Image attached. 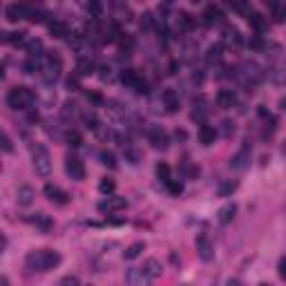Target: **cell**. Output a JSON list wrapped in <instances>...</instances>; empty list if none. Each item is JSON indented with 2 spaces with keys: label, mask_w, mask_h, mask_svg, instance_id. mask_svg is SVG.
Listing matches in <instances>:
<instances>
[{
  "label": "cell",
  "mask_w": 286,
  "mask_h": 286,
  "mask_svg": "<svg viewBox=\"0 0 286 286\" xmlns=\"http://www.w3.org/2000/svg\"><path fill=\"white\" fill-rule=\"evenodd\" d=\"M242 70H244V79H246V83H251V85H257V83L264 79L262 67H259L257 63H253V61L251 63H244Z\"/></svg>",
  "instance_id": "4fadbf2b"
},
{
  "label": "cell",
  "mask_w": 286,
  "mask_h": 286,
  "mask_svg": "<svg viewBox=\"0 0 286 286\" xmlns=\"http://www.w3.org/2000/svg\"><path fill=\"white\" fill-rule=\"evenodd\" d=\"M43 192H45V197H47L49 201H54V204H61V206H63V204H67V201H70V195H67L65 190H61L59 186H54V184H47Z\"/></svg>",
  "instance_id": "9a60e30c"
},
{
  "label": "cell",
  "mask_w": 286,
  "mask_h": 286,
  "mask_svg": "<svg viewBox=\"0 0 286 286\" xmlns=\"http://www.w3.org/2000/svg\"><path fill=\"white\" fill-rule=\"evenodd\" d=\"M49 34L54 36V38H67V25L63 20H54V23H49Z\"/></svg>",
  "instance_id": "484cf974"
},
{
  "label": "cell",
  "mask_w": 286,
  "mask_h": 286,
  "mask_svg": "<svg viewBox=\"0 0 286 286\" xmlns=\"http://www.w3.org/2000/svg\"><path fill=\"white\" fill-rule=\"evenodd\" d=\"M114 190H117V184H114L112 179H103L101 184H98V192H103V195H107V197H110Z\"/></svg>",
  "instance_id": "8d00e7d4"
},
{
  "label": "cell",
  "mask_w": 286,
  "mask_h": 286,
  "mask_svg": "<svg viewBox=\"0 0 286 286\" xmlns=\"http://www.w3.org/2000/svg\"><path fill=\"white\" fill-rule=\"evenodd\" d=\"M143 273L148 275L150 279H157V277H161V273H163V266H161V264H159V259L150 257L148 262L143 264Z\"/></svg>",
  "instance_id": "7402d4cb"
},
{
  "label": "cell",
  "mask_w": 286,
  "mask_h": 286,
  "mask_svg": "<svg viewBox=\"0 0 286 286\" xmlns=\"http://www.w3.org/2000/svg\"><path fill=\"white\" fill-rule=\"evenodd\" d=\"M270 9H273V20H275V23H284V18H286V5L273 3V5H270Z\"/></svg>",
  "instance_id": "4dcf8cb0"
},
{
  "label": "cell",
  "mask_w": 286,
  "mask_h": 286,
  "mask_svg": "<svg viewBox=\"0 0 286 286\" xmlns=\"http://www.w3.org/2000/svg\"><path fill=\"white\" fill-rule=\"evenodd\" d=\"M3 76H5V65L0 63V79H3Z\"/></svg>",
  "instance_id": "db71d44e"
},
{
  "label": "cell",
  "mask_w": 286,
  "mask_h": 286,
  "mask_svg": "<svg viewBox=\"0 0 286 286\" xmlns=\"http://www.w3.org/2000/svg\"><path fill=\"white\" fill-rule=\"evenodd\" d=\"M96 72V63L90 59V56H81L79 63H76V76H92Z\"/></svg>",
  "instance_id": "e0dca14e"
},
{
  "label": "cell",
  "mask_w": 286,
  "mask_h": 286,
  "mask_svg": "<svg viewBox=\"0 0 286 286\" xmlns=\"http://www.w3.org/2000/svg\"><path fill=\"white\" fill-rule=\"evenodd\" d=\"M59 286H81V282H79V277H74V275H67V277L61 279Z\"/></svg>",
  "instance_id": "ee69618b"
},
{
  "label": "cell",
  "mask_w": 286,
  "mask_h": 286,
  "mask_svg": "<svg viewBox=\"0 0 286 286\" xmlns=\"http://www.w3.org/2000/svg\"><path fill=\"white\" fill-rule=\"evenodd\" d=\"M152 25H154L152 14H150V12H145L143 16H141V27H143V29H150V27H152Z\"/></svg>",
  "instance_id": "7bdbcfd3"
},
{
  "label": "cell",
  "mask_w": 286,
  "mask_h": 286,
  "mask_svg": "<svg viewBox=\"0 0 286 286\" xmlns=\"http://www.w3.org/2000/svg\"><path fill=\"white\" fill-rule=\"evenodd\" d=\"M0 286H9V277H7V275H0Z\"/></svg>",
  "instance_id": "f907efd6"
},
{
  "label": "cell",
  "mask_w": 286,
  "mask_h": 286,
  "mask_svg": "<svg viewBox=\"0 0 286 286\" xmlns=\"http://www.w3.org/2000/svg\"><path fill=\"white\" fill-rule=\"evenodd\" d=\"M223 43L231 49H242L244 38H242V34H239V29L233 27V25H226V27H223Z\"/></svg>",
  "instance_id": "7c38bea8"
},
{
  "label": "cell",
  "mask_w": 286,
  "mask_h": 286,
  "mask_svg": "<svg viewBox=\"0 0 286 286\" xmlns=\"http://www.w3.org/2000/svg\"><path fill=\"white\" fill-rule=\"evenodd\" d=\"M65 173L72 181H83L85 179V163L79 157H67L65 159Z\"/></svg>",
  "instance_id": "8992f818"
},
{
  "label": "cell",
  "mask_w": 286,
  "mask_h": 286,
  "mask_svg": "<svg viewBox=\"0 0 286 286\" xmlns=\"http://www.w3.org/2000/svg\"><path fill=\"white\" fill-rule=\"evenodd\" d=\"M161 98H163V105L168 112H179L181 103H179V94L173 90V87H168V90H163V94H161Z\"/></svg>",
  "instance_id": "ac0fdd59"
},
{
  "label": "cell",
  "mask_w": 286,
  "mask_h": 286,
  "mask_svg": "<svg viewBox=\"0 0 286 286\" xmlns=\"http://www.w3.org/2000/svg\"><path fill=\"white\" fill-rule=\"evenodd\" d=\"M157 177L161 181H168V179H173V177H170V165L168 163H163V161H161V163H157Z\"/></svg>",
  "instance_id": "74e56055"
},
{
  "label": "cell",
  "mask_w": 286,
  "mask_h": 286,
  "mask_svg": "<svg viewBox=\"0 0 286 286\" xmlns=\"http://www.w3.org/2000/svg\"><path fill=\"white\" fill-rule=\"evenodd\" d=\"M248 45H251L255 51H262V49H264V40H262V36H255L253 40H248Z\"/></svg>",
  "instance_id": "bcb514c9"
},
{
  "label": "cell",
  "mask_w": 286,
  "mask_h": 286,
  "mask_svg": "<svg viewBox=\"0 0 286 286\" xmlns=\"http://www.w3.org/2000/svg\"><path fill=\"white\" fill-rule=\"evenodd\" d=\"M98 159H101V163L107 165L110 170L117 168V157H114V152H110V150H103V152L98 154Z\"/></svg>",
  "instance_id": "1f68e13d"
},
{
  "label": "cell",
  "mask_w": 286,
  "mask_h": 286,
  "mask_svg": "<svg viewBox=\"0 0 286 286\" xmlns=\"http://www.w3.org/2000/svg\"><path fill=\"white\" fill-rule=\"evenodd\" d=\"M221 51H223V47H221V45L219 43H217V45H210V47H208V54H206V61H208V63H219V61H221Z\"/></svg>",
  "instance_id": "f546056e"
},
{
  "label": "cell",
  "mask_w": 286,
  "mask_h": 286,
  "mask_svg": "<svg viewBox=\"0 0 286 286\" xmlns=\"http://www.w3.org/2000/svg\"><path fill=\"white\" fill-rule=\"evenodd\" d=\"M27 54H29V59H40L43 56V40H38V38L27 40Z\"/></svg>",
  "instance_id": "4316f807"
},
{
  "label": "cell",
  "mask_w": 286,
  "mask_h": 286,
  "mask_svg": "<svg viewBox=\"0 0 286 286\" xmlns=\"http://www.w3.org/2000/svg\"><path fill=\"white\" fill-rule=\"evenodd\" d=\"M98 72H101V79H103V81H110V79H112V76H110V72H112L110 67H101Z\"/></svg>",
  "instance_id": "c3c4849f"
},
{
  "label": "cell",
  "mask_w": 286,
  "mask_h": 286,
  "mask_svg": "<svg viewBox=\"0 0 286 286\" xmlns=\"http://www.w3.org/2000/svg\"><path fill=\"white\" fill-rule=\"evenodd\" d=\"M204 25L206 27H215V25H221L223 20H226V14H223V9L219 5H206L204 9Z\"/></svg>",
  "instance_id": "ba28073f"
},
{
  "label": "cell",
  "mask_w": 286,
  "mask_h": 286,
  "mask_svg": "<svg viewBox=\"0 0 286 286\" xmlns=\"http://www.w3.org/2000/svg\"><path fill=\"white\" fill-rule=\"evenodd\" d=\"M279 277H284V259H279Z\"/></svg>",
  "instance_id": "816d5d0a"
},
{
  "label": "cell",
  "mask_w": 286,
  "mask_h": 286,
  "mask_svg": "<svg viewBox=\"0 0 286 286\" xmlns=\"http://www.w3.org/2000/svg\"><path fill=\"white\" fill-rule=\"evenodd\" d=\"M126 206H128L126 197H117V195H110V197H105L103 201H98V210H101V212H107V215L123 210Z\"/></svg>",
  "instance_id": "9c48e42d"
},
{
  "label": "cell",
  "mask_w": 286,
  "mask_h": 286,
  "mask_svg": "<svg viewBox=\"0 0 286 286\" xmlns=\"http://www.w3.org/2000/svg\"><path fill=\"white\" fill-rule=\"evenodd\" d=\"M126 159L130 163H139V161H141V152H139V150H132V148H126Z\"/></svg>",
  "instance_id": "ab89813d"
},
{
  "label": "cell",
  "mask_w": 286,
  "mask_h": 286,
  "mask_svg": "<svg viewBox=\"0 0 286 286\" xmlns=\"http://www.w3.org/2000/svg\"><path fill=\"white\" fill-rule=\"evenodd\" d=\"M251 152H253L251 141H244V143H242V148H239L237 152L233 154V159H231V168H235V170H246V168H248V163H251Z\"/></svg>",
  "instance_id": "5b68a950"
},
{
  "label": "cell",
  "mask_w": 286,
  "mask_h": 286,
  "mask_svg": "<svg viewBox=\"0 0 286 286\" xmlns=\"http://www.w3.org/2000/svg\"><path fill=\"white\" fill-rule=\"evenodd\" d=\"M0 150H5V152H12L14 150V145H12V139L7 137V134L0 130Z\"/></svg>",
  "instance_id": "f35d334b"
},
{
  "label": "cell",
  "mask_w": 286,
  "mask_h": 286,
  "mask_svg": "<svg viewBox=\"0 0 286 286\" xmlns=\"http://www.w3.org/2000/svg\"><path fill=\"white\" fill-rule=\"evenodd\" d=\"M5 248H7V237L0 233V253H5Z\"/></svg>",
  "instance_id": "681fc988"
},
{
  "label": "cell",
  "mask_w": 286,
  "mask_h": 286,
  "mask_svg": "<svg viewBox=\"0 0 286 286\" xmlns=\"http://www.w3.org/2000/svg\"><path fill=\"white\" fill-rule=\"evenodd\" d=\"M34 92L29 90V87H14L12 92H9V96H7V103H9V107L12 110H20V112H25V110H29V107L34 105Z\"/></svg>",
  "instance_id": "277c9868"
},
{
  "label": "cell",
  "mask_w": 286,
  "mask_h": 286,
  "mask_svg": "<svg viewBox=\"0 0 286 286\" xmlns=\"http://www.w3.org/2000/svg\"><path fill=\"white\" fill-rule=\"evenodd\" d=\"M61 72H63V59H61L56 51H49V54L43 56V67H40V76L47 85H54L56 81L61 79Z\"/></svg>",
  "instance_id": "7a4b0ae2"
},
{
  "label": "cell",
  "mask_w": 286,
  "mask_h": 286,
  "mask_svg": "<svg viewBox=\"0 0 286 286\" xmlns=\"http://www.w3.org/2000/svg\"><path fill=\"white\" fill-rule=\"evenodd\" d=\"M235 212H237V206L231 201V204H226V206L219 208V212H217V219H219L221 226H226V223H231L233 219H235Z\"/></svg>",
  "instance_id": "ffe728a7"
},
{
  "label": "cell",
  "mask_w": 286,
  "mask_h": 286,
  "mask_svg": "<svg viewBox=\"0 0 286 286\" xmlns=\"http://www.w3.org/2000/svg\"><path fill=\"white\" fill-rule=\"evenodd\" d=\"M259 286H270V284H259Z\"/></svg>",
  "instance_id": "11a10c76"
},
{
  "label": "cell",
  "mask_w": 286,
  "mask_h": 286,
  "mask_svg": "<svg viewBox=\"0 0 286 286\" xmlns=\"http://www.w3.org/2000/svg\"><path fill=\"white\" fill-rule=\"evenodd\" d=\"M67 87L70 90H79V76H70L67 79Z\"/></svg>",
  "instance_id": "7dc6e473"
},
{
  "label": "cell",
  "mask_w": 286,
  "mask_h": 286,
  "mask_svg": "<svg viewBox=\"0 0 286 286\" xmlns=\"http://www.w3.org/2000/svg\"><path fill=\"white\" fill-rule=\"evenodd\" d=\"M32 163H34V170L38 177L45 179V177L51 175V154L43 143H36L32 148Z\"/></svg>",
  "instance_id": "3957f363"
},
{
  "label": "cell",
  "mask_w": 286,
  "mask_h": 286,
  "mask_svg": "<svg viewBox=\"0 0 286 286\" xmlns=\"http://www.w3.org/2000/svg\"><path fill=\"white\" fill-rule=\"evenodd\" d=\"M128 284L130 286H150L152 279L143 273V268H130L128 270Z\"/></svg>",
  "instance_id": "2e32d148"
},
{
  "label": "cell",
  "mask_w": 286,
  "mask_h": 286,
  "mask_svg": "<svg viewBox=\"0 0 286 286\" xmlns=\"http://www.w3.org/2000/svg\"><path fill=\"white\" fill-rule=\"evenodd\" d=\"M29 9H32V5H20V3L9 5L7 7V20L18 23V20H23V18H29Z\"/></svg>",
  "instance_id": "5bb4252c"
},
{
  "label": "cell",
  "mask_w": 286,
  "mask_h": 286,
  "mask_svg": "<svg viewBox=\"0 0 286 286\" xmlns=\"http://www.w3.org/2000/svg\"><path fill=\"white\" fill-rule=\"evenodd\" d=\"M143 251H145V244H143V242H134L132 246H128V248H126L123 257H126V259H137Z\"/></svg>",
  "instance_id": "f1b7e54d"
},
{
  "label": "cell",
  "mask_w": 286,
  "mask_h": 286,
  "mask_svg": "<svg viewBox=\"0 0 286 286\" xmlns=\"http://www.w3.org/2000/svg\"><path fill=\"white\" fill-rule=\"evenodd\" d=\"M231 9H235L237 14H242V16H248L251 14V5H242V3H231Z\"/></svg>",
  "instance_id": "60d3db41"
},
{
  "label": "cell",
  "mask_w": 286,
  "mask_h": 286,
  "mask_svg": "<svg viewBox=\"0 0 286 286\" xmlns=\"http://www.w3.org/2000/svg\"><path fill=\"white\" fill-rule=\"evenodd\" d=\"M34 197H36V192H34L32 186H20V188H18L16 199H18L20 206H25V208L32 206V204H34Z\"/></svg>",
  "instance_id": "44dd1931"
},
{
  "label": "cell",
  "mask_w": 286,
  "mask_h": 286,
  "mask_svg": "<svg viewBox=\"0 0 286 286\" xmlns=\"http://www.w3.org/2000/svg\"><path fill=\"white\" fill-rule=\"evenodd\" d=\"M184 173H186L188 179H195V177L199 175V168H197V165H192V163H186L184 165Z\"/></svg>",
  "instance_id": "b9f144b4"
},
{
  "label": "cell",
  "mask_w": 286,
  "mask_h": 286,
  "mask_svg": "<svg viewBox=\"0 0 286 286\" xmlns=\"http://www.w3.org/2000/svg\"><path fill=\"white\" fill-rule=\"evenodd\" d=\"M237 181H233V179H226V181H221V184H219V188H217V195H219V197H231L233 195V192H235L237 190Z\"/></svg>",
  "instance_id": "83f0119b"
},
{
  "label": "cell",
  "mask_w": 286,
  "mask_h": 286,
  "mask_svg": "<svg viewBox=\"0 0 286 286\" xmlns=\"http://www.w3.org/2000/svg\"><path fill=\"white\" fill-rule=\"evenodd\" d=\"M165 186H168L170 195H175V197H179L181 192H184V184H181V181H177V179H168V181H165Z\"/></svg>",
  "instance_id": "d590c367"
},
{
  "label": "cell",
  "mask_w": 286,
  "mask_h": 286,
  "mask_svg": "<svg viewBox=\"0 0 286 286\" xmlns=\"http://www.w3.org/2000/svg\"><path fill=\"white\" fill-rule=\"evenodd\" d=\"M34 226H38L40 233H49L51 226H54V221L49 219V215H45V212H36V217H32Z\"/></svg>",
  "instance_id": "d4e9b609"
},
{
  "label": "cell",
  "mask_w": 286,
  "mask_h": 286,
  "mask_svg": "<svg viewBox=\"0 0 286 286\" xmlns=\"http://www.w3.org/2000/svg\"><path fill=\"white\" fill-rule=\"evenodd\" d=\"M221 126H223V137H226V139H231L233 134H235V123H231V121H223Z\"/></svg>",
  "instance_id": "f6af8a7d"
},
{
  "label": "cell",
  "mask_w": 286,
  "mask_h": 286,
  "mask_svg": "<svg viewBox=\"0 0 286 286\" xmlns=\"http://www.w3.org/2000/svg\"><path fill=\"white\" fill-rule=\"evenodd\" d=\"M76 114H79V105H76L74 101H67L65 105H63V119L70 121V119H74Z\"/></svg>",
  "instance_id": "e575fe53"
},
{
  "label": "cell",
  "mask_w": 286,
  "mask_h": 286,
  "mask_svg": "<svg viewBox=\"0 0 286 286\" xmlns=\"http://www.w3.org/2000/svg\"><path fill=\"white\" fill-rule=\"evenodd\" d=\"M217 139V130L215 126H208V123H204V126L199 128V141L204 145H212Z\"/></svg>",
  "instance_id": "cb8c5ba5"
},
{
  "label": "cell",
  "mask_w": 286,
  "mask_h": 286,
  "mask_svg": "<svg viewBox=\"0 0 286 286\" xmlns=\"http://www.w3.org/2000/svg\"><path fill=\"white\" fill-rule=\"evenodd\" d=\"M65 141H67V145H72V148H79L83 143V137H81V132H76V130H70V132L65 134Z\"/></svg>",
  "instance_id": "d6a6232c"
},
{
  "label": "cell",
  "mask_w": 286,
  "mask_h": 286,
  "mask_svg": "<svg viewBox=\"0 0 286 286\" xmlns=\"http://www.w3.org/2000/svg\"><path fill=\"white\" fill-rule=\"evenodd\" d=\"M228 286H242V282H237V279H233V282H228Z\"/></svg>",
  "instance_id": "f5cc1de1"
},
{
  "label": "cell",
  "mask_w": 286,
  "mask_h": 286,
  "mask_svg": "<svg viewBox=\"0 0 286 286\" xmlns=\"http://www.w3.org/2000/svg\"><path fill=\"white\" fill-rule=\"evenodd\" d=\"M148 141L152 143L154 150H168L170 145V139H168V132L163 128H152L148 134Z\"/></svg>",
  "instance_id": "8fae6325"
},
{
  "label": "cell",
  "mask_w": 286,
  "mask_h": 286,
  "mask_svg": "<svg viewBox=\"0 0 286 286\" xmlns=\"http://www.w3.org/2000/svg\"><path fill=\"white\" fill-rule=\"evenodd\" d=\"M195 246H197V255H199V259H201V262H210V259L215 257V246H212V242H210V239H208L206 233H201V235H197Z\"/></svg>",
  "instance_id": "52a82bcc"
},
{
  "label": "cell",
  "mask_w": 286,
  "mask_h": 286,
  "mask_svg": "<svg viewBox=\"0 0 286 286\" xmlns=\"http://www.w3.org/2000/svg\"><path fill=\"white\" fill-rule=\"evenodd\" d=\"M177 18H179V27H181V29H186V32H188V29H192V27H195V20H192V16H190V14H186V12H179V16H177Z\"/></svg>",
  "instance_id": "836d02e7"
},
{
  "label": "cell",
  "mask_w": 286,
  "mask_h": 286,
  "mask_svg": "<svg viewBox=\"0 0 286 286\" xmlns=\"http://www.w3.org/2000/svg\"><path fill=\"white\" fill-rule=\"evenodd\" d=\"M215 101L221 110H231V107L237 103V94L233 90H219V94H217Z\"/></svg>",
  "instance_id": "d6986e66"
},
{
  "label": "cell",
  "mask_w": 286,
  "mask_h": 286,
  "mask_svg": "<svg viewBox=\"0 0 286 286\" xmlns=\"http://www.w3.org/2000/svg\"><path fill=\"white\" fill-rule=\"evenodd\" d=\"M248 23H251V27L255 29L257 34H264L268 29V20L262 16V14H255V12H251L248 14Z\"/></svg>",
  "instance_id": "603a6c76"
},
{
  "label": "cell",
  "mask_w": 286,
  "mask_h": 286,
  "mask_svg": "<svg viewBox=\"0 0 286 286\" xmlns=\"http://www.w3.org/2000/svg\"><path fill=\"white\" fill-rule=\"evenodd\" d=\"M61 253L51 251V248H40V251H32L25 259L29 270H38V273H45V270H51L61 264Z\"/></svg>",
  "instance_id": "6da1fadb"
},
{
  "label": "cell",
  "mask_w": 286,
  "mask_h": 286,
  "mask_svg": "<svg viewBox=\"0 0 286 286\" xmlns=\"http://www.w3.org/2000/svg\"><path fill=\"white\" fill-rule=\"evenodd\" d=\"M121 83L134 92H145V81L139 76V72H134V70H123L121 72Z\"/></svg>",
  "instance_id": "30bf717a"
}]
</instances>
